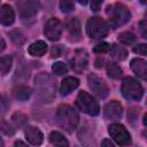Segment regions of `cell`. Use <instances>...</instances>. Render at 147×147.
I'll use <instances>...</instances> for the list:
<instances>
[{
  "label": "cell",
  "instance_id": "obj_8",
  "mask_svg": "<svg viewBox=\"0 0 147 147\" xmlns=\"http://www.w3.org/2000/svg\"><path fill=\"white\" fill-rule=\"evenodd\" d=\"M108 132L110 137L114 139L115 142H117L119 146H129L131 145V136L127 132V130L118 123L110 124L108 127Z\"/></svg>",
  "mask_w": 147,
  "mask_h": 147
},
{
  "label": "cell",
  "instance_id": "obj_20",
  "mask_svg": "<svg viewBox=\"0 0 147 147\" xmlns=\"http://www.w3.org/2000/svg\"><path fill=\"white\" fill-rule=\"evenodd\" d=\"M49 141L55 147H69V141L67 140V138L62 133H60L57 131L51 132V134H49Z\"/></svg>",
  "mask_w": 147,
  "mask_h": 147
},
{
  "label": "cell",
  "instance_id": "obj_5",
  "mask_svg": "<svg viewBox=\"0 0 147 147\" xmlns=\"http://www.w3.org/2000/svg\"><path fill=\"white\" fill-rule=\"evenodd\" d=\"M76 103H77L78 108L87 115L95 116L100 113V107H99L98 101L95 100V98L92 94H90L86 91H80L78 93Z\"/></svg>",
  "mask_w": 147,
  "mask_h": 147
},
{
  "label": "cell",
  "instance_id": "obj_32",
  "mask_svg": "<svg viewBox=\"0 0 147 147\" xmlns=\"http://www.w3.org/2000/svg\"><path fill=\"white\" fill-rule=\"evenodd\" d=\"M134 52L138 53L139 55H146L147 53V45L146 44H139L134 47Z\"/></svg>",
  "mask_w": 147,
  "mask_h": 147
},
{
  "label": "cell",
  "instance_id": "obj_29",
  "mask_svg": "<svg viewBox=\"0 0 147 147\" xmlns=\"http://www.w3.org/2000/svg\"><path fill=\"white\" fill-rule=\"evenodd\" d=\"M10 38H11V40H13L16 45H22V44L25 41V38L23 37V34H22L20 31H17V30L10 32Z\"/></svg>",
  "mask_w": 147,
  "mask_h": 147
},
{
  "label": "cell",
  "instance_id": "obj_26",
  "mask_svg": "<svg viewBox=\"0 0 147 147\" xmlns=\"http://www.w3.org/2000/svg\"><path fill=\"white\" fill-rule=\"evenodd\" d=\"M52 70L55 75L57 76H62L64 74H67L68 71V67L67 64H64L63 62H55L53 65H52Z\"/></svg>",
  "mask_w": 147,
  "mask_h": 147
},
{
  "label": "cell",
  "instance_id": "obj_18",
  "mask_svg": "<svg viewBox=\"0 0 147 147\" xmlns=\"http://www.w3.org/2000/svg\"><path fill=\"white\" fill-rule=\"evenodd\" d=\"M78 137L80 142L85 146V147H96L95 145V139L91 132V130H88V127L82 126L79 132H78Z\"/></svg>",
  "mask_w": 147,
  "mask_h": 147
},
{
  "label": "cell",
  "instance_id": "obj_37",
  "mask_svg": "<svg viewBox=\"0 0 147 147\" xmlns=\"http://www.w3.org/2000/svg\"><path fill=\"white\" fill-rule=\"evenodd\" d=\"M13 147H28V145H25L23 141H21V140H17V141H15V144L13 145Z\"/></svg>",
  "mask_w": 147,
  "mask_h": 147
},
{
  "label": "cell",
  "instance_id": "obj_14",
  "mask_svg": "<svg viewBox=\"0 0 147 147\" xmlns=\"http://www.w3.org/2000/svg\"><path fill=\"white\" fill-rule=\"evenodd\" d=\"M67 30L70 37V40L72 41H78L82 37V28H80V22L76 17H71L67 22Z\"/></svg>",
  "mask_w": 147,
  "mask_h": 147
},
{
  "label": "cell",
  "instance_id": "obj_1",
  "mask_svg": "<svg viewBox=\"0 0 147 147\" xmlns=\"http://www.w3.org/2000/svg\"><path fill=\"white\" fill-rule=\"evenodd\" d=\"M36 96L42 103L52 102L55 98L56 83L54 78L47 72H40L34 79Z\"/></svg>",
  "mask_w": 147,
  "mask_h": 147
},
{
  "label": "cell",
  "instance_id": "obj_31",
  "mask_svg": "<svg viewBox=\"0 0 147 147\" xmlns=\"http://www.w3.org/2000/svg\"><path fill=\"white\" fill-rule=\"evenodd\" d=\"M13 122L16 124V125H22V124H24L25 122H26V117L23 115V114H15L14 116H13Z\"/></svg>",
  "mask_w": 147,
  "mask_h": 147
},
{
  "label": "cell",
  "instance_id": "obj_28",
  "mask_svg": "<svg viewBox=\"0 0 147 147\" xmlns=\"http://www.w3.org/2000/svg\"><path fill=\"white\" fill-rule=\"evenodd\" d=\"M60 8L62 11L69 13V11L74 10L75 3H74V1H70V0H62V1H60Z\"/></svg>",
  "mask_w": 147,
  "mask_h": 147
},
{
  "label": "cell",
  "instance_id": "obj_6",
  "mask_svg": "<svg viewBox=\"0 0 147 147\" xmlns=\"http://www.w3.org/2000/svg\"><path fill=\"white\" fill-rule=\"evenodd\" d=\"M109 28L108 24L99 16L91 17L86 23V32L91 38L101 39L108 34Z\"/></svg>",
  "mask_w": 147,
  "mask_h": 147
},
{
  "label": "cell",
  "instance_id": "obj_36",
  "mask_svg": "<svg viewBox=\"0 0 147 147\" xmlns=\"http://www.w3.org/2000/svg\"><path fill=\"white\" fill-rule=\"evenodd\" d=\"M101 147H115V145L109 139H103L101 141Z\"/></svg>",
  "mask_w": 147,
  "mask_h": 147
},
{
  "label": "cell",
  "instance_id": "obj_15",
  "mask_svg": "<svg viewBox=\"0 0 147 147\" xmlns=\"http://www.w3.org/2000/svg\"><path fill=\"white\" fill-rule=\"evenodd\" d=\"M131 69L132 71L138 75L141 79L146 80L147 79V62L144 59H139V57H134L131 60Z\"/></svg>",
  "mask_w": 147,
  "mask_h": 147
},
{
  "label": "cell",
  "instance_id": "obj_33",
  "mask_svg": "<svg viewBox=\"0 0 147 147\" xmlns=\"http://www.w3.org/2000/svg\"><path fill=\"white\" fill-rule=\"evenodd\" d=\"M139 29L144 38H147V22L146 20H142L139 22Z\"/></svg>",
  "mask_w": 147,
  "mask_h": 147
},
{
  "label": "cell",
  "instance_id": "obj_3",
  "mask_svg": "<svg viewBox=\"0 0 147 147\" xmlns=\"http://www.w3.org/2000/svg\"><path fill=\"white\" fill-rule=\"evenodd\" d=\"M107 15L109 17V24L113 29L119 28L131 20V13L129 8L123 3H113L107 7Z\"/></svg>",
  "mask_w": 147,
  "mask_h": 147
},
{
  "label": "cell",
  "instance_id": "obj_17",
  "mask_svg": "<svg viewBox=\"0 0 147 147\" xmlns=\"http://www.w3.org/2000/svg\"><path fill=\"white\" fill-rule=\"evenodd\" d=\"M15 21V13L11 6L2 5L0 8V23L3 25H11Z\"/></svg>",
  "mask_w": 147,
  "mask_h": 147
},
{
  "label": "cell",
  "instance_id": "obj_24",
  "mask_svg": "<svg viewBox=\"0 0 147 147\" xmlns=\"http://www.w3.org/2000/svg\"><path fill=\"white\" fill-rule=\"evenodd\" d=\"M13 64V57L11 55H5L0 57V72L2 75L8 74V71L10 70Z\"/></svg>",
  "mask_w": 147,
  "mask_h": 147
},
{
  "label": "cell",
  "instance_id": "obj_10",
  "mask_svg": "<svg viewBox=\"0 0 147 147\" xmlns=\"http://www.w3.org/2000/svg\"><path fill=\"white\" fill-rule=\"evenodd\" d=\"M44 33L47 37V39L52 41H56L62 36V23L56 17H51L44 28Z\"/></svg>",
  "mask_w": 147,
  "mask_h": 147
},
{
  "label": "cell",
  "instance_id": "obj_39",
  "mask_svg": "<svg viewBox=\"0 0 147 147\" xmlns=\"http://www.w3.org/2000/svg\"><path fill=\"white\" fill-rule=\"evenodd\" d=\"M0 147H5V145H3V141H2V139L0 138Z\"/></svg>",
  "mask_w": 147,
  "mask_h": 147
},
{
  "label": "cell",
  "instance_id": "obj_11",
  "mask_svg": "<svg viewBox=\"0 0 147 147\" xmlns=\"http://www.w3.org/2000/svg\"><path fill=\"white\" fill-rule=\"evenodd\" d=\"M122 114H123V107L118 101H115V100L108 102L103 108L105 117L110 121L119 119L122 117Z\"/></svg>",
  "mask_w": 147,
  "mask_h": 147
},
{
  "label": "cell",
  "instance_id": "obj_30",
  "mask_svg": "<svg viewBox=\"0 0 147 147\" xmlns=\"http://www.w3.org/2000/svg\"><path fill=\"white\" fill-rule=\"evenodd\" d=\"M110 48H111V46H110L108 42H99V44H96V45L94 46L93 51H94L95 53L102 54V53H107V52H109Z\"/></svg>",
  "mask_w": 147,
  "mask_h": 147
},
{
  "label": "cell",
  "instance_id": "obj_38",
  "mask_svg": "<svg viewBox=\"0 0 147 147\" xmlns=\"http://www.w3.org/2000/svg\"><path fill=\"white\" fill-rule=\"evenodd\" d=\"M5 47H6V42H5V40H3V38L0 36V53L5 49Z\"/></svg>",
  "mask_w": 147,
  "mask_h": 147
},
{
  "label": "cell",
  "instance_id": "obj_13",
  "mask_svg": "<svg viewBox=\"0 0 147 147\" xmlns=\"http://www.w3.org/2000/svg\"><path fill=\"white\" fill-rule=\"evenodd\" d=\"M25 138L32 146H40L44 141V134L36 126H28L25 129Z\"/></svg>",
  "mask_w": 147,
  "mask_h": 147
},
{
  "label": "cell",
  "instance_id": "obj_22",
  "mask_svg": "<svg viewBox=\"0 0 147 147\" xmlns=\"http://www.w3.org/2000/svg\"><path fill=\"white\" fill-rule=\"evenodd\" d=\"M110 54L111 56L117 60V61H123L126 59L127 56V51L123 47V46H119V45H113L111 48H110Z\"/></svg>",
  "mask_w": 147,
  "mask_h": 147
},
{
  "label": "cell",
  "instance_id": "obj_19",
  "mask_svg": "<svg viewBox=\"0 0 147 147\" xmlns=\"http://www.w3.org/2000/svg\"><path fill=\"white\" fill-rule=\"evenodd\" d=\"M47 51V44L44 41V40H37L34 42H32L29 48H28V52L30 55L32 56H42Z\"/></svg>",
  "mask_w": 147,
  "mask_h": 147
},
{
  "label": "cell",
  "instance_id": "obj_35",
  "mask_svg": "<svg viewBox=\"0 0 147 147\" xmlns=\"http://www.w3.org/2000/svg\"><path fill=\"white\" fill-rule=\"evenodd\" d=\"M101 5H102V1H92L91 2V8H92V10L96 11V10L100 9Z\"/></svg>",
  "mask_w": 147,
  "mask_h": 147
},
{
  "label": "cell",
  "instance_id": "obj_27",
  "mask_svg": "<svg viewBox=\"0 0 147 147\" xmlns=\"http://www.w3.org/2000/svg\"><path fill=\"white\" fill-rule=\"evenodd\" d=\"M0 130L5 133V134H7V136H11V134H14V127L3 118V117H0Z\"/></svg>",
  "mask_w": 147,
  "mask_h": 147
},
{
  "label": "cell",
  "instance_id": "obj_16",
  "mask_svg": "<svg viewBox=\"0 0 147 147\" xmlns=\"http://www.w3.org/2000/svg\"><path fill=\"white\" fill-rule=\"evenodd\" d=\"M78 85H79V80L76 77H72V76L65 77L61 82V86H60L61 95H68V94H70L74 90H76L78 87Z\"/></svg>",
  "mask_w": 147,
  "mask_h": 147
},
{
  "label": "cell",
  "instance_id": "obj_9",
  "mask_svg": "<svg viewBox=\"0 0 147 147\" xmlns=\"http://www.w3.org/2000/svg\"><path fill=\"white\" fill-rule=\"evenodd\" d=\"M87 83H88L90 88L92 90V92H93L96 96H99V98H101V99H105V98L108 95L109 88H108L106 82H105L102 78L98 77V76L94 75V74H90V75L87 76Z\"/></svg>",
  "mask_w": 147,
  "mask_h": 147
},
{
  "label": "cell",
  "instance_id": "obj_12",
  "mask_svg": "<svg viewBox=\"0 0 147 147\" xmlns=\"http://www.w3.org/2000/svg\"><path fill=\"white\" fill-rule=\"evenodd\" d=\"M88 63V56L87 53L83 49H77L75 52V55L71 60V67L75 71H83Z\"/></svg>",
  "mask_w": 147,
  "mask_h": 147
},
{
  "label": "cell",
  "instance_id": "obj_21",
  "mask_svg": "<svg viewBox=\"0 0 147 147\" xmlns=\"http://www.w3.org/2000/svg\"><path fill=\"white\" fill-rule=\"evenodd\" d=\"M13 94L17 100H28L31 94V90L25 85H18L13 90Z\"/></svg>",
  "mask_w": 147,
  "mask_h": 147
},
{
  "label": "cell",
  "instance_id": "obj_23",
  "mask_svg": "<svg viewBox=\"0 0 147 147\" xmlns=\"http://www.w3.org/2000/svg\"><path fill=\"white\" fill-rule=\"evenodd\" d=\"M107 74L110 78H114V79H117L119 77H122L123 75V71L121 69V67L114 62H110L107 64Z\"/></svg>",
  "mask_w": 147,
  "mask_h": 147
},
{
  "label": "cell",
  "instance_id": "obj_34",
  "mask_svg": "<svg viewBox=\"0 0 147 147\" xmlns=\"http://www.w3.org/2000/svg\"><path fill=\"white\" fill-rule=\"evenodd\" d=\"M62 51H63V47H62L61 45H59V46H54V47L52 48V56H53V57H57V56H60L61 53H62Z\"/></svg>",
  "mask_w": 147,
  "mask_h": 147
},
{
  "label": "cell",
  "instance_id": "obj_4",
  "mask_svg": "<svg viewBox=\"0 0 147 147\" xmlns=\"http://www.w3.org/2000/svg\"><path fill=\"white\" fill-rule=\"evenodd\" d=\"M121 92L125 99L139 101L144 95V87L137 79L132 77H126L122 82Z\"/></svg>",
  "mask_w": 147,
  "mask_h": 147
},
{
  "label": "cell",
  "instance_id": "obj_25",
  "mask_svg": "<svg viewBox=\"0 0 147 147\" xmlns=\"http://www.w3.org/2000/svg\"><path fill=\"white\" fill-rule=\"evenodd\" d=\"M118 41L124 44V45H131L136 41V36L132 33V32H129V31H125V32H122L118 34L117 37Z\"/></svg>",
  "mask_w": 147,
  "mask_h": 147
},
{
  "label": "cell",
  "instance_id": "obj_7",
  "mask_svg": "<svg viewBox=\"0 0 147 147\" xmlns=\"http://www.w3.org/2000/svg\"><path fill=\"white\" fill-rule=\"evenodd\" d=\"M18 15L22 22L29 23L33 21L39 9V1L36 0H22L17 2Z\"/></svg>",
  "mask_w": 147,
  "mask_h": 147
},
{
  "label": "cell",
  "instance_id": "obj_2",
  "mask_svg": "<svg viewBox=\"0 0 147 147\" xmlns=\"http://www.w3.org/2000/svg\"><path fill=\"white\" fill-rule=\"evenodd\" d=\"M55 121L57 125L67 132H72L79 122L78 113L69 105H60L55 113Z\"/></svg>",
  "mask_w": 147,
  "mask_h": 147
}]
</instances>
